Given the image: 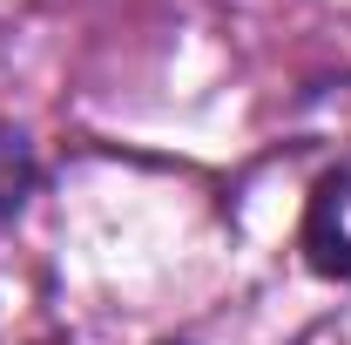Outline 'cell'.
Returning <instances> with one entry per match:
<instances>
[{"mask_svg":"<svg viewBox=\"0 0 351 345\" xmlns=\"http://www.w3.org/2000/svg\"><path fill=\"white\" fill-rule=\"evenodd\" d=\"M304 258L324 278H351V149L304 197Z\"/></svg>","mask_w":351,"mask_h":345,"instance_id":"6da1fadb","label":"cell"},{"mask_svg":"<svg viewBox=\"0 0 351 345\" xmlns=\"http://www.w3.org/2000/svg\"><path fill=\"white\" fill-rule=\"evenodd\" d=\"M34 183H41V163H34V142L14 129L7 115H0V223H14V216L27 210V197H34Z\"/></svg>","mask_w":351,"mask_h":345,"instance_id":"7a4b0ae2","label":"cell"}]
</instances>
